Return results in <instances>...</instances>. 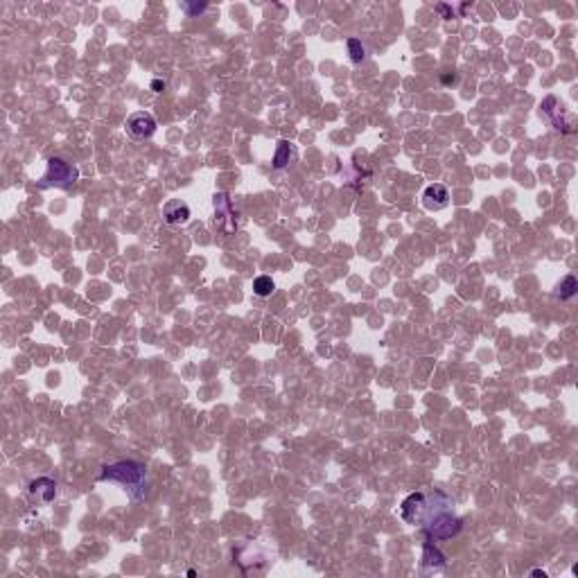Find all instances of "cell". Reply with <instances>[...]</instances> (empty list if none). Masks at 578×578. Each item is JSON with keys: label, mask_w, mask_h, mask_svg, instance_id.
<instances>
[{"label": "cell", "mask_w": 578, "mask_h": 578, "mask_svg": "<svg viewBox=\"0 0 578 578\" xmlns=\"http://www.w3.org/2000/svg\"><path fill=\"white\" fill-rule=\"evenodd\" d=\"M425 513H427V495L425 493L409 495L400 506V515L404 522H409V524H422Z\"/></svg>", "instance_id": "cell-7"}, {"label": "cell", "mask_w": 578, "mask_h": 578, "mask_svg": "<svg viewBox=\"0 0 578 578\" xmlns=\"http://www.w3.org/2000/svg\"><path fill=\"white\" fill-rule=\"evenodd\" d=\"M79 181V169L59 156L48 158L45 174L41 176V188H72Z\"/></svg>", "instance_id": "cell-3"}, {"label": "cell", "mask_w": 578, "mask_h": 578, "mask_svg": "<svg viewBox=\"0 0 578 578\" xmlns=\"http://www.w3.org/2000/svg\"><path fill=\"white\" fill-rule=\"evenodd\" d=\"M450 203V192L441 183H431L422 192V206L427 210H443Z\"/></svg>", "instance_id": "cell-9"}, {"label": "cell", "mask_w": 578, "mask_h": 578, "mask_svg": "<svg viewBox=\"0 0 578 578\" xmlns=\"http://www.w3.org/2000/svg\"><path fill=\"white\" fill-rule=\"evenodd\" d=\"M213 206H215V226L219 231H224L226 235H233L238 231V222H235V210H233L229 194L217 192L213 197Z\"/></svg>", "instance_id": "cell-5"}, {"label": "cell", "mask_w": 578, "mask_h": 578, "mask_svg": "<svg viewBox=\"0 0 578 578\" xmlns=\"http://www.w3.org/2000/svg\"><path fill=\"white\" fill-rule=\"evenodd\" d=\"M102 479L104 482H116L120 486H125V491H129L134 499L147 497V491H149L147 470L138 461H118V463H111V466H104Z\"/></svg>", "instance_id": "cell-1"}, {"label": "cell", "mask_w": 578, "mask_h": 578, "mask_svg": "<svg viewBox=\"0 0 578 578\" xmlns=\"http://www.w3.org/2000/svg\"><path fill=\"white\" fill-rule=\"evenodd\" d=\"M30 497L39 504H50L56 497V484L50 477H39L30 484Z\"/></svg>", "instance_id": "cell-10"}, {"label": "cell", "mask_w": 578, "mask_h": 578, "mask_svg": "<svg viewBox=\"0 0 578 578\" xmlns=\"http://www.w3.org/2000/svg\"><path fill=\"white\" fill-rule=\"evenodd\" d=\"M154 132H156V120H154L152 113L138 111L127 118V134L136 138V141H145V138H149Z\"/></svg>", "instance_id": "cell-6"}, {"label": "cell", "mask_w": 578, "mask_h": 578, "mask_svg": "<svg viewBox=\"0 0 578 578\" xmlns=\"http://www.w3.org/2000/svg\"><path fill=\"white\" fill-rule=\"evenodd\" d=\"M447 565V558L441 553V549L436 547L431 538L422 544V567L427 569H443Z\"/></svg>", "instance_id": "cell-11"}, {"label": "cell", "mask_w": 578, "mask_h": 578, "mask_svg": "<svg viewBox=\"0 0 578 578\" xmlns=\"http://www.w3.org/2000/svg\"><path fill=\"white\" fill-rule=\"evenodd\" d=\"M422 526H425V531H427L429 538H434V540H450V538H454V535L461 531L463 522L457 515H452V508H436V510L427 513V517H425V522H422Z\"/></svg>", "instance_id": "cell-2"}, {"label": "cell", "mask_w": 578, "mask_h": 578, "mask_svg": "<svg viewBox=\"0 0 578 578\" xmlns=\"http://www.w3.org/2000/svg\"><path fill=\"white\" fill-rule=\"evenodd\" d=\"M178 7H181V12H185L188 16H199L208 10V3H188V0H183Z\"/></svg>", "instance_id": "cell-16"}, {"label": "cell", "mask_w": 578, "mask_h": 578, "mask_svg": "<svg viewBox=\"0 0 578 578\" xmlns=\"http://www.w3.org/2000/svg\"><path fill=\"white\" fill-rule=\"evenodd\" d=\"M273 289H276V285L271 280V276H260V278H256V282H254V294L260 298L271 296Z\"/></svg>", "instance_id": "cell-14"}, {"label": "cell", "mask_w": 578, "mask_h": 578, "mask_svg": "<svg viewBox=\"0 0 578 578\" xmlns=\"http://www.w3.org/2000/svg\"><path fill=\"white\" fill-rule=\"evenodd\" d=\"M531 576H542V578H547V572H544V569H533Z\"/></svg>", "instance_id": "cell-19"}, {"label": "cell", "mask_w": 578, "mask_h": 578, "mask_svg": "<svg viewBox=\"0 0 578 578\" xmlns=\"http://www.w3.org/2000/svg\"><path fill=\"white\" fill-rule=\"evenodd\" d=\"M163 219L169 226H178L185 224L190 219V206L181 199H169L165 206H163Z\"/></svg>", "instance_id": "cell-8"}, {"label": "cell", "mask_w": 578, "mask_h": 578, "mask_svg": "<svg viewBox=\"0 0 578 578\" xmlns=\"http://www.w3.org/2000/svg\"><path fill=\"white\" fill-rule=\"evenodd\" d=\"M149 88H152L154 93H163V91L167 88V81H165V79H154Z\"/></svg>", "instance_id": "cell-17"}, {"label": "cell", "mask_w": 578, "mask_h": 578, "mask_svg": "<svg viewBox=\"0 0 578 578\" xmlns=\"http://www.w3.org/2000/svg\"><path fill=\"white\" fill-rule=\"evenodd\" d=\"M540 111L551 120V125L558 129V132L572 134L574 132V118L567 116V111L563 107V102L558 100L556 95H547L540 104Z\"/></svg>", "instance_id": "cell-4"}, {"label": "cell", "mask_w": 578, "mask_h": 578, "mask_svg": "<svg viewBox=\"0 0 578 578\" xmlns=\"http://www.w3.org/2000/svg\"><path fill=\"white\" fill-rule=\"evenodd\" d=\"M576 291H578V280H576V276H565L563 280H560V285H558V298L560 300H569V298H574L576 296Z\"/></svg>", "instance_id": "cell-13"}, {"label": "cell", "mask_w": 578, "mask_h": 578, "mask_svg": "<svg viewBox=\"0 0 578 578\" xmlns=\"http://www.w3.org/2000/svg\"><path fill=\"white\" fill-rule=\"evenodd\" d=\"M436 12L443 14V19H454V10H452V7H447V5H436Z\"/></svg>", "instance_id": "cell-18"}, {"label": "cell", "mask_w": 578, "mask_h": 578, "mask_svg": "<svg viewBox=\"0 0 578 578\" xmlns=\"http://www.w3.org/2000/svg\"><path fill=\"white\" fill-rule=\"evenodd\" d=\"M348 54H350V59H353L355 63H362L366 59V48L360 39H348Z\"/></svg>", "instance_id": "cell-15"}, {"label": "cell", "mask_w": 578, "mask_h": 578, "mask_svg": "<svg viewBox=\"0 0 578 578\" xmlns=\"http://www.w3.org/2000/svg\"><path fill=\"white\" fill-rule=\"evenodd\" d=\"M294 161H296V147L289 141H280L278 147H276V154H273V167L285 169Z\"/></svg>", "instance_id": "cell-12"}]
</instances>
